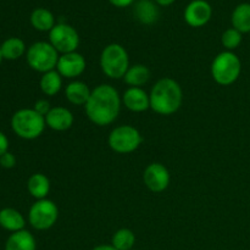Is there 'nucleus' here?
Here are the masks:
<instances>
[{
  "label": "nucleus",
  "instance_id": "aec40b11",
  "mask_svg": "<svg viewBox=\"0 0 250 250\" xmlns=\"http://www.w3.org/2000/svg\"><path fill=\"white\" fill-rule=\"evenodd\" d=\"M151 77V72L149 67L142 63H137V65L129 66L127 70L126 75H125L124 81L126 84L129 87H139L146 84Z\"/></svg>",
  "mask_w": 250,
  "mask_h": 250
},
{
  "label": "nucleus",
  "instance_id": "39448f33",
  "mask_svg": "<svg viewBox=\"0 0 250 250\" xmlns=\"http://www.w3.org/2000/svg\"><path fill=\"white\" fill-rule=\"evenodd\" d=\"M242 72L241 59L233 51H222L212 60L211 76L220 85H231L239 78Z\"/></svg>",
  "mask_w": 250,
  "mask_h": 250
},
{
  "label": "nucleus",
  "instance_id": "2eb2a0df",
  "mask_svg": "<svg viewBox=\"0 0 250 250\" xmlns=\"http://www.w3.org/2000/svg\"><path fill=\"white\" fill-rule=\"evenodd\" d=\"M134 17L142 24L155 23L159 19V9L151 0H138L134 5Z\"/></svg>",
  "mask_w": 250,
  "mask_h": 250
},
{
  "label": "nucleus",
  "instance_id": "a211bd4d",
  "mask_svg": "<svg viewBox=\"0 0 250 250\" xmlns=\"http://www.w3.org/2000/svg\"><path fill=\"white\" fill-rule=\"evenodd\" d=\"M0 226L10 232H19L24 229L26 220L20 211L12 208H5L0 210Z\"/></svg>",
  "mask_w": 250,
  "mask_h": 250
},
{
  "label": "nucleus",
  "instance_id": "6e6552de",
  "mask_svg": "<svg viewBox=\"0 0 250 250\" xmlns=\"http://www.w3.org/2000/svg\"><path fill=\"white\" fill-rule=\"evenodd\" d=\"M59 219L58 205L50 199L37 200L28 212V221L34 229L46 231L56 224Z\"/></svg>",
  "mask_w": 250,
  "mask_h": 250
},
{
  "label": "nucleus",
  "instance_id": "4468645a",
  "mask_svg": "<svg viewBox=\"0 0 250 250\" xmlns=\"http://www.w3.org/2000/svg\"><path fill=\"white\" fill-rule=\"evenodd\" d=\"M75 117L73 114L63 106L51 107L50 111L45 116L46 127L56 132H65L73 126Z\"/></svg>",
  "mask_w": 250,
  "mask_h": 250
},
{
  "label": "nucleus",
  "instance_id": "bb28decb",
  "mask_svg": "<svg viewBox=\"0 0 250 250\" xmlns=\"http://www.w3.org/2000/svg\"><path fill=\"white\" fill-rule=\"evenodd\" d=\"M33 109L36 110L38 114H41L42 116L45 117L46 115H48V112L51 110V106H50V103H49L46 99H39L36 102Z\"/></svg>",
  "mask_w": 250,
  "mask_h": 250
},
{
  "label": "nucleus",
  "instance_id": "473e14b6",
  "mask_svg": "<svg viewBox=\"0 0 250 250\" xmlns=\"http://www.w3.org/2000/svg\"><path fill=\"white\" fill-rule=\"evenodd\" d=\"M1 60H2V55H1V50H0V63H1Z\"/></svg>",
  "mask_w": 250,
  "mask_h": 250
},
{
  "label": "nucleus",
  "instance_id": "9b49d317",
  "mask_svg": "<svg viewBox=\"0 0 250 250\" xmlns=\"http://www.w3.org/2000/svg\"><path fill=\"white\" fill-rule=\"evenodd\" d=\"M212 7L207 0H193L186 6L183 17L188 26L199 28L211 20Z\"/></svg>",
  "mask_w": 250,
  "mask_h": 250
},
{
  "label": "nucleus",
  "instance_id": "a878e982",
  "mask_svg": "<svg viewBox=\"0 0 250 250\" xmlns=\"http://www.w3.org/2000/svg\"><path fill=\"white\" fill-rule=\"evenodd\" d=\"M242 33L239 31H237L236 28H229L222 33L221 36V43L225 48L227 49L229 51L234 50V49L238 48L242 43Z\"/></svg>",
  "mask_w": 250,
  "mask_h": 250
},
{
  "label": "nucleus",
  "instance_id": "423d86ee",
  "mask_svg": "<svg viewBox=\"0 0 250 250\" xmlns=\"http://www.w3.org/2000/svg\"><path fill=\"white\" fill-rule=\"evenodd\" d=\"M60 55L56 49L48 42H37L32 44L26 53L29 67L41 73L56 70Z\"/></svg>",
  "mask_w": 250,
  "mask_h": 250
},
{
  "label": "nucleus",
  "instance_id": "412c9836",
  "mask_svg": "<svg viewBox=\"0 0 250 250\" xmlns=\"http://www.w3.org/2000/svg\"><path fill=\"white\" fill-rule=\"evenodd\" d=\"M233 28L243 33H250V4L242 2L234 7L231 16Z\"/></svg>",
  "mask_w": 250,
  "mask_h": 250
},
{
  "label": "nucleus",
  "instance_id": "1a4fd4ad",
  "mask_svg": "<svg viewBox=\"0 0 250 250\" xmlns=\"http://www.w3.org/2000/svg\"><path fill=\"white\" fill-rule=\"evenodd\" d=\"M49 43L61 55L73 53L80 46V34L71 24L58 23L49 32Z\"/></svg>",
  "mask_w": 250,
  "mask_h": 250
},
{
  "label": "nucleus",
  "instance_id": "dca6fc26",
  "mask_svg": "<svg viewBox=\"0 0 250 250\" xmlns=\"http://www.w3.org/2000/svg\"><path fill=\"white\" fill-rule=\"evenodd\" d=\"M92 90L82 81H72L65 88V97L73 105H85Z\"/></svg>",
  "mask_w": 250,
  "mask_h": 250
},
{
  "label": "nucleus",
  "instance_id": "f257e3e1",
  "mask_svg": "<svg viewBox=\"0 0 250 250\" xmlns=\"http://www.w3.org/2000/svg\"><path fill=\"white\" fill-rule=\"evenodd\" d=\"M121 104L122 99L116 88L110 84H100L92 90L84 110L93 124L104 127L117 119Z\"/></svg>",
  "mask_w": 250,
  "mask_h": 250
},
{
  "label": "nucleus",
  "instance_id": "6ab92c4d",
  "mask_svg": "<svg viewBox=\"0 0 250 250\" xmlns=\"http://www.w3.org/2000/svg\"><path fill=\"white\" fill-rule=\"evenodd\" d=\"M27 189L29 194L37 200L45 199L46 195L50 192V181L43 173H33L28 178L27 182Z\"/></svg>",
  "mask_w": 250,
  "mask_h": 250
},
{
  "label": "nucleus",
  "instance_id": "4be33fe9",
  "mask_svg": "<svg viewBox=\"0 0 250 250\" xmlns=\"http://www.w3.org/2000/svg\"><path fill=\"white\" fill-rule=\"evenodd\" d=\"M31 24L41 32H50L55 26V17L53 12L44 7H38L31 14Z\"/></svg>",
  "mask_w": 250,
  "mask_h": 250
},
{
  "label": "nucleus",
  "instance_id": "72a5a7b5",
  "mask_svg": "<svg viewBox=\"0 0 250 250\" xmlns=\"http://www.w3.org/2000/svg\"><path fill=\"white\" fill-rule=\"evenodd\" d=\"M132 250H137V249H132Z\"/></svg>",
  "mask_w": 250,
  "mask_h": 250
},
{
  "label": "nucleus",
  "instance_id": "0eeeda50",
  "mask_svg": "<svg viewBox=\"0 0 250 250\" xmlns=\"http://www.w3.org/2000/svg\"><path fill=\"white\" fill-rule=\"evenodd\" d=\"M143 142L141 132L131 125L117 126L110 132L107 143L110 148L119 154H129L136 151Z\"/></svg>",
  "mask_w": 250,
  "mask_h": 250
},
{
  "label": "nucleus",
  "instance_id": "c85d7f7f",
  "mask_svg": "<svg viewBox=\"0 0 250 250\" xmlns=\"http://www.w3.org/2000/svg\"><path fill=\"white\" fill-rule=\"evenodd\" d=\"M9 149V139L2 132H0V156L4 155Z\"/></svg>",
  "mask_w": 250,
  "mask_h": 250
},
{
  "label": "nucleus",
  "instance_id": "f03ea898",
  "mask_svg": "<svg viewBox=\"0 0 250 250\" xmlns=\"http://www.w3.org/2000/svg\"><path fill=\"white\" fill-rule=\"evenodd\" d=\"M150 109L163 116L180 110L183 102V90L180 83L170 77L159 80L150 90Z\"/></svg>",
  "mask_w": 250,
  "mask_h": 250
},
{
  "label": "nucleus",
  "instance_id": "2f4dec72",
  "mask_svg": "<svg viewBox=\"0 0 250 250\" xmlns=\"http://www.w3.org/2000/svg\"><path fill=\"white\" fill-rule=\"evenodd\" d=\"M175 1L176 0H155L156 4L160 5V6H170V5H172Z\"/></svg>",
  "mask_w": 250,
  "mask_h": 250
},
{
  "label": "nucleus",
  "instance_id": "b1692460",
  "mask_svg": "<svg viewBox=\"0 0 250 250\" xmlns=\"http://www.w3.org/2000/svg\"><path fill=\"white\" fill-rule=\"evenodd\" d=\"M0 50H1L2 59H5V60H17L24 53H27L24 42L17 37L7 38L0 46Z\"/></svg>",
  "mask_w": 250,
  "mask_h": 250
},
{
  "label": "nucleus",
  "instance_id": "cd10ccee",
  "mask_svg": "<svg viewBox=\"0 0 250 250\" xmlns=\"http://www.w3.org/2000/svg\"><path fill=\"white\" fill-rule=\"evenodd\" d=\"M0 165H1L4 168L15 167V165H16V158H15L14 154L6 151L4 155L0 156Z\"/></svg>",
  "mask_w": 250,
  "mask_h": 250
},
{
  "label": "nucleus",
  "instance_id": "5701e85b",
  "mask_svg": "<svg viewBox=\"0 0 250 250\" xmlns=\"http://www.w3.org/2000/svg\"><path fill=\"white\" fill-rule=\"evenodd\" d=\"M39 85H41V89L44 94L48 95V97H54L62 88V76L56 70L49 71V72L43 73Z\"/></svg>",
  "mask_w": 250,
  "mask_h": 250
},
{
  "label": "nucleus",
  "instance_id": "393cba45",
  "mask_svg": "<svg viewBox=\"0 0 250 250\" xmlns=\"http://www.w3.org/2000/svg\"><path fill=\"white\" fill-rule=\"evenodd\" d=\"M136 244V234L129 229H120L111 238V246L117 250H132Z\"/></svg>",
  "mask_w": 250,
  "mask_h": 250
},
{
  "label": "nucleus",
  "instance_id": "f3484780",
  "mask_svg": "<svg viewBox=\"0 0 250 250\" xmlns=\"http://www.w3.org/2000/svg\"><path fill=\"white\" fill-rule=\"evenodd\" d=\"M36 238L31 232L22 229L14 232L5 243V250H36Z\"/></svg>",
  "mask_w": 250,
  "mask_h": 250
},
{
  "label": "nucleus",
  "instance_id": "20e7f679",
  "mask_svg": "<svg viewBox=\"0 0 250 250\" xmlns=\"http://www.w3.org/2000/svg\"><path fill=\"white\" fill-rule=\"evenodd\" d=\"M11 127L20 138L32 141L41 137L45 129V117L34 109H21L12 116Z\"/></svg>",
  "mask_w": 250,
  "mask_h": 250
},
{
  "label": "nucleus",
  "instance_id": "9d476101",
  "mask_svg": "<svg viewBox=\"0 0 250 250\" xmlns=\"http://www.w3.org/2000/svg\"><path fill=\"white\" fill-rule=\"evenodd\" d=\"M143 181L146 187L153 193H161L170 186V172L167 167L160 163H151L143 172Z\"/></svg>",
  "mask_w": 250,
  "mask_h": 250
},
{
  "label": "nucleus",
  "instance_id": "7ed1b4c3",
  "mask_svg": "<svg viewBox=\"0 0 250 250\" xmlns=\"http://www.w3.org/2000/svg\"><path fill=\"white\" fill-rule=\"evenodd\" d=\"M100 67L103 73L111 80L124 78L129 68L128 53L121 44H109L100 54Z\"/></svg>",
  "mask_w": 250,
  "mask_h": 250
},
{
  "label": "nucleus",
  "instance_id": "c756f323",
  "mask_svg": "<svg viewBox=\"0 0 250 250\" xmlns=\"http://www.w3.org/2000/svg\"><path fill=\"white\" fill-rule=\"evenodd\" d=\"M110 4L114 5L116 7H127V6H131L132 4L134 2V0H109Z\"/></svg>",
  "mask_w": 250,
  "mask_h": 250
},
{
  "label": "nucleus",
  "instance_id": "ddd939ff",
  "mask_svg": "<svg viewBox=\"0 0 250 250\" xmlns=\"http://www.w3.org/2000/svg\"><path fill=\"white\" fill-rule=\"evenodd\" d=\"M122 104L132 112H144L150 109V97L139 87H129L122 95Z\"/></svg>",
  "mask_w": 250,
  "mask_h": 250
},
{
  "label": "nucleus",
  "instance_id": "7c9ffc66",
  "mask_svg": "<svg viewBox=\"0 0 250 250\" xmlns=\"http://www.w3.org/2000/svg\"><path fill=\"white\" fill-rule=\"evenodd\" d=\"M92 250H117L114 246L111 244H100V246L94 247Z\"/></svg>",
  "mask_w": 250,
  "mask_h": 250
},
{
  "label": "nucleus",
  "instance_id": "f8f14e48",
  "mask_svg": "<svg viewBox=\"0 0 250 250\" xmlns=\"http://www.w3.org/2000/svg\"><path fill=\"white\" fill-rule=\"evenodd\" d=\"M87 67V61L82 54L73 51L60 55L56 66V71L60 73L62 77L73 80L76 77H80Z\"/></svg>",
  "mask_w": 250,
  "mask_h": 250
}]
</instances>
